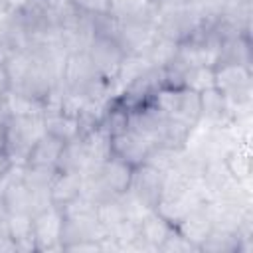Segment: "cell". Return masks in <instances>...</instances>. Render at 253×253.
Listing matches in <instances>:
<instances>
[{
  "instance_id": "obj_26",
  "label": "cell",
  "mask_w": 253,
  "mask_h": 253,
  "mask_svg": "<svg viewBox=\"0 0 253 253\" xmlns=\"http://www.w3.org/2000/svg\"><path fill=\"white\" fill-rule=\"evenodd\" d=\"M73 2L85 14H91V16L109 14V0H73Z\"/></svg>"
},
{
  "instance_id": "obj_20",
  "label": "cell",
  "mask_w": 253,
  "mask_h": 253,
  "mask_svg": "<svg viewBox=\"0 0 253 253\" xmlns=\"http://www.w3.org/2000/svg\"><path fill=\"white\" fill-rule=\"evenodd\" d=\"M200 251H210V253H233L241 251V237L235 231H225V229H213L208 233V237L202 241Z\"/></svg>"
},
{
  "instance_id": "obj_6",
  "label": "cell",
  "mask_w": 253,
  "mask_h": 253,
  "mask_svg": "<svg viewBox=\"0 0 253 253\" xmlns=\"http://www.w3.org/2000/svg\"><path fill=\"white\" fill-rule=\"evenodd\" d=\"M164 176H166L164 172H160L148 164L134 166L128 192L132 196H136L146 208L154 210L162 196V190H164Z\"/></svg>"
},
{
  "instance_id": "obj_8",
  "label": "cell",
  "mask_w": 253,
  "mask_h": 253,
  "mask_svg": "<svg viewBox=\"0 0 253 253\" xmlns=\"http://www.w3.org/2000/svg\"><path fill=\"white\" fill-rule=\"evenodd\" d=\"M132 172H134V166H130L128 162H125L123 158H119L115 154H111L99 168V176H101L105 188L113 196H121L130 188Z\"/></svg>"
},
{
  "instance_id": "obj_25",
  "label": "cell",
  "mask_w": 253,
  "mask_h": 253,
  "mask_svg": "<svg viewBox=\"0 0 253 253\" xmlns=\"http://www.w3.org/2000/svg\"><path fill=\"white\" fill-rule=\"evenodd\" d=\"M158 251H164V253H186V251H198V247L188 241L176 227L170 229V233L166 235V239L160 243Z\"/></svg>"
},
{
  "instance_id": "obj_13",
  "label": "cell",
  "mask_w": 253,
  "mask_h": 253,
  "mask_svg": "<svg viewBox=\"0 0 253 253\" xmlns=\"http://www.w3.org/2000/svg\"><path fill=\"white\" fill-rule=\"evenodd\" d=\"M109 14L117 20L156 22V4L150 0H109Z\"/></svg>"
},
{
  "instance_id": "obj_14",
  "label": "cell",
  "mask_w": 253,
  "mask_h": 253,
  "mask_svg": "<svg viewBox=\"0 0 253 253\" xmlns=\"http://www.w3.org/2000/svg\"><path fill=\"white\" fill-rule=\"evenodd\" d=\"M6 231L14 239L18 251H38L34 239V215L32 213H10Z\"/></svg>"
},
{
  "instance_id": "obj_15",
  "label": "cell",
  "mask_w": 253,
  "mask_h": 253,
  "mask_svg": "<svg viewBox=\"0 0 253 253\" xmlns=\"http://www.w3.org/2000/svg\"><path fill=\"white\" fill-rule=\"evenodd\" d=\"M40 8L51 28H65L75 22L83 12L75 6L73 0H40Z\"/></svg>"
},
{
  "instance_id": "obj_16",
  "label": "cell",
  "mask_w": 253,
  "mask_h": 253,
  "mask_svg": "<svg viewBox=\"0 0 253 253\" xmlns=\"http://www.w3.org/2000/svg\"><path fill=\"white\" fill-rule=\"evenodd\" d=\"M229 103L223 97V93L217 87H210L206 91L200 93V109H202V119H206L208 123H215L221 125L227 115H229Z\"/></svg>"
},
{
  "instance_id": "obj_4",
  "label": "cell",
  "mask_w": 253,
  "mask_h": 253,
  "mask_svg": "<svg viewBox=\"0 0 253 253\" xmlns=\"http://www.w3.org/2000/svg\"><path fill=\"white\" fill-rule=\"evenodd\" d=\"M87 55H89L95 71L105 81H113L126 53L123 51V47L119 45V42L113 36L95 34V38H93V42L87 49Z\"/></svg>"
},
{
  "instance_id": "obj_5",
  "label": "cell",
  "mask_w": 253,
  "mask_h": 253,
  "mask_svg": "<svg viewBox=\"0 0 253 253\" xmlns=\"http://www.w3.org/2000/svg\"><path fill=\"white\" fill-rule=\"evenodd\" d=\"M63 233V211L57 206H49L34 213V239L38 251L61 249Z\"/></svg>"
},
{
  "instance_id": "obj_1",
  "label": "cell",
  "mask_w": 253,
  "mask_h": 253,
  "mask_svg": "<svg viewBox=\"0 0 253 253\" xmlns=\"http://www.w3.org/2000/svg\"><path fill=\"white\" fill-rule=\"evenodd\" d=\"M150 105L156 107L168 119L180 121L188 126H196L202 121L200 93L184 85H164L156 91Z\"/></svg>"
},
{
  "instance_id": "obj_29",
  "label": "cell",
  "mask_w": 253,
  "mask_h": 253,
  "mask_svg": "<svg viewBox=\"0 0 253 253\" xmlns=\"http://www.w3.org/2000/svg\"><path fill=\"white\" fill-rule=\"evenodd\" d=\"M0 12H10L8 10V0H0Z\"/></svg>"
},
{
  "instance_id": "obj_27",
  "label": "cell",
  "mask_w": 253,
  "mask_h": 253,
  "mask_svg": "<svg viewBox=\"0 0 253 253\" xmlns=\"http://www.w3.org/2000/svg\"><path fill=\"white\" fill-rule=\"evenodd\" d=\"M18 247L14 239L8 235V231H0V253H16Z\"/></svg>"
},
{
  "instance_id": "obj_28",
  "label": "cell",
  "mask_w": 253,
  "mask_h": 253,
  "mask_svg": "<svg viewBox=\"0 0 253 253\" xmlns=\"http://www.w3.org/2000/svg\"><path fill=\"white\" fill-rule=\"evenodd\" d=\"M8 210H6V206H4V200H2V196H0V231H6V221H8Z\"/></svg>"
},
{
  "instance_id": "obj_9",
  "label": "cell",
  "mask_w": 253,
  "mask_h": 253,
  "mask_svg": "<svg viewBox=\"0 0 253 253\" xmlns=\"http://www.w3.org/2000/svg\"><path fill=\"white\" fill-rule=\"evenodd\" d=\"M81 184H83V174L75 170H57L51 186H49V198L51 204L57 208L67 206L75 198L81 196Z\"/></svg>"
},
{
  "instance_id": "obj_23",
  "label": "cell",
  "mask_w": 253,
  "mask_h": 253,
  "mask_svg": "<svg viewBox=\"0 0 253 253\" xmlns=\"http://www.w3.org/2000/svg\"><path fill=\"white\" fill-rule=\"evenodd\" d=\"M55 174H57V168H53V166H30V164H24L22 180L30 190H49Z\"/></svg>"
},
{
  "instance_id": "obj_18",
  "label": "cell",
  "mask_w": 253,
  "mask_h": 253,
  "mask_svg": "<svg viewBox=\"0 0 253 253\" xmlns=\"http://www.w3.org/2000/svg\"><path fill=\"white\" fill-rule=\"evenodd\" d=\"M178 45H180V43H178L176 40L156 34V38H154V42L150 43V47L146 49L144 57L148 59V63H150L152 69L168 67V65L174 61L176 53H178Z\"/></svg>"
},
{
  "instance_id": "obj_22",
  "label": "cell",
  "mask_w": 253,
  "mask_h": 253,
  "mask_svg": "<svg viewBox=\"0 0 253 253\" xmlns=\"http://www.w3.org/2000/svg\"><path fill=\"white\" fill-rule=\"evenodd\" d=\"M125 211H123V206L119 202V196L117 198H109V200H103L97 204V221L99 225L111 233L117 225H121L125 221Z\"/></svg>"
},
{
  "instance_id": "obj_21",
  "label": "cell",
  "mask_w": 253,
  "mask_h": 253,
  "mask_svg": "<svg viewBox=\"0 0 253 253\" xmlns=\"http://www.w3.org/2000/svg\"><path fill=\"white\" fill-rule=\"evenodd\" d=\"M223 162L227 166V170L233 174L235 180H239L241 184L249 180L251 174V158L249 152L245 148V144H235L233 148H229L223 156Z\"/></svg>"
},
{
  "instance_id": "obj_24",
  "label": "cell",
  "mask_w": 253,
  "mask_h": 253,
  "mask_svg": "<svg viewBox=\"0 0 253 253\" xmlns=\"http://www.w3.org/2000/svg\"><path fill=\"white\" fill-rule=\"evenodd\" d=\"M180 85L202 93L210 87H213V67H190L184 69L180 75Z\"/></svg>"
},
{
  "instance_id": "obj_11",
  "label": "cell",
  "mask_w": 253,
  "mask_h": 253,
  "mask_svg": "<svg viewBox=\"0 0 253 253\" xmlns=\"http://www.w3.org/2000/svg\"><path fill=\"white\" fill-rule=\"evenodd\" d=\"M45 119V132L59 138L61 142H71L83 134V123L77 117H71L61 111H47L43 113Z\"/></svg>"
},
{
  "instance_id": "obj_2",
  "label": "cell",
  "mask_w": 253,
  "mask_h": 253,
  "mask_svg": "<svg viewBox=\"0 0 253 253\" xmlns=\"http://www.w3.org/2000/svg\"><path fill=\"white\" fill-rule=\"evenodd\" d=\"M213 87H217L229 105L243 107L251 101V69L241 63L221 61L213 67Z\"/></svg>"
},
{
  "instance_id": "obj_19",
  "label": "cell",
  "mask_w": 253,
  "mask_h": 253,
  "mask_svg": "<svg viewBox=\"0 0 253 253\" xmlns=\"http://www.w3.org/2000/svg\"><path fill=\"white\" fill-rule=\"evenodd\" d=\"M2 200L8 213H32V190L24 184L22 178L8 184Z\"/></svg>"
},
{
  "instance_id": "obj_3",
  "label": "cell",
  "mask_w": 253,
  "mask_h": 253,
  "mask_svg": "<svg viewBox=\"0 0 253 253\" xmlns=\"http://www.w3.org/2000/svg\"><path fill=\"white\" fill-rule=\"evenodd\" d=\"M158 30L156 22L150 20H117L113 38L119 42L125 53L144 55L150 43L154 42Z\"/></svg>"
},
{
  "instance_id": "obj_7",
  "label": "cell",
  "mask_w": 253,
  "mask_h": 253,
  "mask_svg": "<svg viewBox=\"0 0 253 253\" xmlns=\"http://www.w3.org/2000/svg\"><path fill=\"white\" fill-rule=\"evenodd\" d=\"M150 148L152 146L144 138H140L136 132H132L130 128H126V130L111 136V150H113V154L119 156V158H123L130 166L144 164Z\"/></svg>"
},
{
  "instance_id": "obj_10",
  "label": "cell",
  "mask_w": 253,
  "mask_h": 253,
  "mask_svg": "<svg viewBox=\"0 0 253 253\" xmlns=\"http://www.w3.org/2000/svg\"><path fill=\"white\" fill-rule=\"evenodd\" d=\"M174 227H176L188 241H192V243L198 247V251H200L202 241H204V239L208 237V233L211 231V221H210V215H208V211H206V208H204V204H202V206L194 208L192 211H188Z\"/></svg>"
},
{
  "instance_id": "obj_30",
  "label": "cell",
  "mask_w": 253,
  "mask_h": 253,
  "mask_svg": "<svg viewBox=\"0 0 253 253\" xmlns=\"http://www.w3.org/2000/svg\"><path fill=\"white\" fill-rule=\"evenodd\" d=\"M150 2H154V4H158V2H162V0H150Z\"/></svg>"
},
{
  "instance_id": "obj_12",
  "label": "cell",
  "mask_w": 253,
  "mask_h": 253,
  "mask_svg": "<svg viewBox=\"0 0 253 253\" xmlns=\"http://www.w3.org/2000/svg\"><path fill=\"white\" fill-rule=\"evenodd\" d=\"M63 144L65 142H61L59 138H55V136L45 132L40 140H36L32 144L24 164H30V166H53L55 168L57 160H59V154L63 150Z\"/></svg>"
},
{
  "instance_id": "obj_17",
  "label": "cell",
  "mask_w": 253,
  "mask_h": 253,
  "mask_svg": "<svg viewBox=\"0 0 253 253\" xmlns=\"http://www.w3.org/2000/svg\"><path fill=\"white\" fill-rule=\"evenodd\" d=\"M172 227H174V225L168 223L156 210H150V211L142 217V221L138 223V233H140V237H142L154 251H158L160 243L166 239V235L170 233Z\"/></svg>"
}]
</instances>
